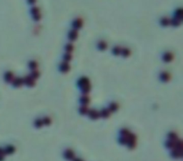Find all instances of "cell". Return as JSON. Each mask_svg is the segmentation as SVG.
<instances>
[{
	"label": "cell",
	"instance_id": "cell-1",
	"mask_svg": "<svg viewBox=\"0 0 183 161\" xmlns=\"http://www.w3.org/2000/svg\"><path fill=\"white\" fill-rule=\"evenodd\" d=\"M31 14L32 15L34 20L35 21H39L41 19V14H40V12H39V9L37 7H34L31 9Z\"/></svg>",
	"mask_w": 183,
	"mask_h": 161
},
{
	"label": "cell",
	"instance_id": "cell-2",
	"mask_svg": "<svg viewBox=\"0 0 183 161\" xmlns=\"http://www.w3.org/2000/svg\"><path fill=\"white\" fill-rule=\"evenodd\" d=\"M24 80V84L28 86V87H33L35 85V80L33 79L30 75L26 76L25 78H23Z\"/></svg>",
	"mask_w": 183,
	"mask_h": 161
},
{
	"label": "cell",
	"instance_id": "cell-3",
	"mask_svg": "<svg viewBox=\"0 0 183 161\" xmlns=\"http://www.w3.org/2000/svg\"><path fill=\"white\" fill-rule=\"evenodd\" d=\"M14 78L15 77H14V73L12 72H11V71H8V72H7L4 74V79L5 82H7V83H12Z\"/></svg>",
	"mask_w": 183,
	"mask_h": 161
},
{
	"label": "cell",
	"instance_id": "cell-4",
	"mask_svg": "<svg viewBox=\"0 0 183 161\" xmlns=\"http://www.w3.org/2000/svg\"><path fill=\"white\" fill-rule=\"evenodd\" d=\"M12 85L13 87H21V85L24 84V80H23V78L21 77H17V78H14V80L12 81Z\"/></svg>",
	"mask_w": 183,
	"mask_h": 161
},
{
	"label": "cell",
	"instance_id": "cell-5",
	"mask_svg": "<svg viewBox=\"0 0 183 161\" xmlns=\"http://www.w3.org/2000/svg\"><path fill=\"white\" fill-rule=\"evenodd\" d=\"M68 37L71 41H75L78 37V32L76 30H72L70 31L69 34H68Z\"/></svg>",
	"mask_w": 183,
	"mask_h": 161
},
{
	"label": "cell",
	"instance_id": "cell-6",
	"mask_svg": "<svg viewBox=\"0 0 183 161\" xmlns=\"http://www.w3.org/2000/svg\"><path fill=\"white\" fill-rule=\"evenodd\" d=\"M82 25H83L82 20L80 19H76L72 22V27H73L74 30H76L80 29L82 27Z\"/></svg>",
	"mask_w": 183,
	"mask_h": 161
},
{
	"label": "cell",
	"instance_id": "cell-7",
	"mask_svg": "<svg viewBox=\"0 0 183 161\" xmlns=\"http://www.w3.org/2000/svg\"><path fill=\"white\" fill-rule=\"evenodd\" d=\"M70 69V66L69 63L67 62H64L60 64V67H59V70L60 71L62 72H67Z\"/></svg>",
	"mask_w": 183,
	"mask_h": 161
},
{
	"label": "cell",
	"instance_id": "cell-8",
	"mask_svg": "<svg viewBox=\"0 0 183 161\" xmlns=\"http://www.w3.org/2000/svg\"><path fill=\"white\" fill-rule=\"evenodd\" d=\"M4 153L5 155H10V154H12L13 153H14L15 151V148L12 145H7L5 148L4 149Z\"/></svg>",
	"mask_w": 183,
	"mask_h": 161
},
{
	"label": "cell",
	"instance_id": "cell-9",
	"mask_svg": "<svg viewBox=\"0 0 183 161\" xmlns=\"http://www.w3.org/2000/svg\"><path fill=\"white\" fill-rule=\"evenodd\" d=\"M89 80H88L87 77H82L79 80V82H78V85L81 87H82L85 86V85H89Z\"/></svg>",
	"mask_w": 183,
	"mask_h": 161
},
{
	"label": "cell",
	"instance_id": "cell-10",
	"mask_svg": "<svg viewBox=\"0 0 183 161\" xmlns=\"http://www.w3.org/2000/svg\"><path fill=\"white\" fill-rule=\"evenodd\" d=\"M88 112H89V115L90 118L92 119L96 120V119H97L100 117V113H99L97 111H96V110H90V111H89Z\"/></svg>",
	"mask_w": 183,
	"mask_h": 161
},
{
	"label": "cell",
	"instance_id": "cell-11",
	"mask_svg": "<svg viewBox=\"0 0 183 161\" xmlns=\"http://www.w3.org/2000/svg\"><path fill=\"white\" fill-rule=\"evenodd\" d=\"M173 56L171 54L170 52H166L163 55V60L166 62H170L172 60Z\"/></svg>",
	"mask_w": 183,
	"mask_h": 161
},
{
	"label": "cell",
	"instance_id": "cell-12",
	"mask_svg": "<svg viewBox=\"0 0 183 161\" xmlns=\"http://www.w3.org/2000/svg\"><path fill=\"white\" fill-rule=\"evenodd\" d=\"M64 156L67 158V160H72L75 157V153L72 150H67V151L64 153Z\"/></svg>",
	"mask_w": 183,
	"mask_h": 161
},
{
	"label": "cell",
	"instance_id": "cell-13",
	"mask_svg": "<svg viewBox=\"0 0 183 161\" xmlns=\"http://www.w3.org/2000/svg\"><path fill=\"white\" fill-rule=\"evenodd\" d=\"M97 47H98V49L101 50V51H104L106 49H107V43L105 42L104 41H100L99 43L97 44Z\"/></svg>",
	"mask_w": 183,
	"mask_h": 161
},
{
	"label": "cell",
	"instance_id": "cell-14",
	"mask_svg": "<svg viewBox=\"0 0 183 161\" xmlns=\"http://www.w3.org/2000/svg\"><path fill=\"white\" fill-rule=\"evenodd\" d=\"M160 23L162 26L166 27V26H168L170 24V19H168L167 17H163L160 21Z\"/></svg>",
	"mask_w": 183,
	"mask_h": 161
},
{
	"label": "cell",
	"instance_id": "cell-15",
	"mask_svg": "<svg viewBox=\"0 0 183 161\" xmlns=\"http://www.w3.org/2000/svg\"><path fill=\"white\" fill-rule=\"evenodd\" d=\"M82 88V92L84 94H87L89 93V91H90V89H91V86H90V84H89V85H85V86H84L82 87H81Z\"/></svg>",
	"mask_w": 183,
	"mask_h": 161
},
{
	"label": "cell",
	"instance_id": "cell-16",
	"mask_svg": "<svg viewBox=\"0 0 183 161\" xmlns=\"http://www.w3.org/2000/svg\"><path fill=\"white\" fill-rule=\"evenodd\" d=\"M80 101H81L82 104L83 105H87V104L89 102V98H88L87 96L84 95V96L81 98Z\"/></svg>",
	"mask_w": 183,
	"mask_h": 161
},
{
	"label": "cell",
	"instance_id": "cell-17",
	"mask_svg": "<svg viewBox=\"0 0 183 161\" xmlns=\"http://www.w3.org/2000/svg\"><path fill=\"white\" fill-rule=\"evenodd\" d=\"M160 77H161V80L163 82H167V81L169 80V79H170V75H169V74L167 72H162V74H161Z\"/></svg>",
	"mask_w": 183,
	"mask_h": 161
},
{
	"label": "cell",
	"instance_id": "cell-18",
	"mask_svg": "<svg viewBox=\"0 0 183 161\" xmlns=\"http://www.w3.org/2000/svg\"><path fill=\"white\" fill-rule=\"evenodd\" d=\"M121 54L122 55L123 57H127L130 55V50H129L128 48H123L122 49V51H121Z\"/></svg>",
	"mask_w": 183,
	"mask_h": 161
},
{
	"label": "cell",
	"instance_id": "cell-19",
	"mask_svg": "<svg viewBox=\"0 0 183 161\" xmlns=\"http://www.w3.org/2000/svg\"><path fill=\"white\" fill-rule=\"evenodd\" d=\"M100 116H102V118H108L109 116V110L107 109L102 110V112L100 113Z\"/></svg>",
	"mask_w": 183,
	"mask_h": 161
},
{
	"label": "cell",
	"instance_id": "cell-20",
	"mask_svg": "<svg viewBox=\"0 0 183 161\" xmlns=\"http://www.w3.org/2000/svg\"><path fill=\"white\" fill-rule=\"evenodd\" d=\"M117 109H118V105H117V103H115V102L111 103L110 105H109V112H115V111H116Z\"/></svg>",
	"mask_w": 183,
	"mask_h": 161
},
{
	"label": "cell",
	"instance_id": "cell-21",
	"mask_svg": "<svg viewBox=\"0 0 183 161\" xmlns=\"http://www.w3.org/2000/svg\"><path fill=\"white\" fill-rule=\"evenodd\" d=\"M79 112L80 113L82 114H85L89 112V109H88L87 105H82L79 109Z\"/></svg>",
	"mask_w": 183,
	"mask_h": 161
},
{
	"label": "cell",
	"instance_id": "cell-22",
	"mask_svg": "<svg viewBox=\"0 0 183 161\" xmlns=\"http://www.w3.org/2000/svg\"><path fill=\"white\" fill-rule=\"evenodd\" d=\"M121 51H122V48L119 47V46H116V47H115L112 49V53L115 55H120Z\"/></svg>",
	"mask_w": 183,
	"mask_h": 161
},
{
	"label": "cell",
	"instance_id": "cell-23",
	"mask_svg": "<svg viewBox=\"0 0 183 161\" xmlns=\"http://www.w3.org/2000/svg\"><path fill=\"white\" fill-rule=\"evenodd\" d=\"M172 155L175 157H180L182 156V152H181V150H178V149H176L175 150L172 151Z\"/></svg>",
	"mask_w": 183,
	"mask_h": 161
},
{
	"label": "cell",
	"instance_id": "cell-24",
	"mask_svg": "<svg viewBox=\"0 0 183 161\" xmlns=\"http://www.w3.org/2000/svg\"><path fill=\"white\" fill-rule=\"evenodd\" d=\"M182 9H177L176 10V12H175V19H179L180 20L181 19V18H182Z\"/></svg>",
	"mask_w": 183,
	"mask_h": 161
},
{
	"label": "cell",
	"instance_id": "cell-25",
	"mask_svg": "<svg viewBox=\"0 0 183 161\" xmlns=\"http://www.w3.org/2000/svg\"><path fill=\"white\" fill-rule=\"evenodd\" d=\"M29 67L31 70H35L37 69V62H35V61H31V62H29Z\"/></svg>",
	"mask_w": 183,
	"mask_h": 161
},
{
	"label": "cell",
	"instance_id": "cell-26",
	"mask_svg": "<svg viewBox=\"0 0 183 161\" xmlns=\"http://www.w3.org/2000/svg\"><path fill=\"white\" fill-rule=\"evenodd\" d=\"M170 24L172 25H173L174 27H178V26L180 25V24H181V21L179 19H172L170 20Z\"/></svg>",
	"mask_w": 183,
	"mask_h": 161
},
{
	"label": "cell",
	"instance_id": "cell-27",
	"mask_svg": "<svg viewBox=\"0 0 183 161\" xmlns=\"http://www.w3.org/2000/svg\"><path fill=\"white\" fill-rule=\"evenodd\" d=\"M43 125H44L43 121H42V120H40V119H37V120L35 121V123H34V125H35V127H38V128L42 127Z\"/></svg>",
	"mask_w": 183,
	"mask_h": 161
},
{
	"label": "cell",
	"instance_id": "cell-28",
	"mask_svg": "<svg viewBox=\"0 0 183 161\" xmlns=\"http://www.w3.org/2000/svg\"><path fill=\"white\" fill-rule=\"evenodd\" d=\"M30 76L32 77L33 79H34V80H36V79H37L38 77H39V72H38L37 70H33L32 71V74H31V75Z\"/></svg>",
	"mask_w": 183,
	"mask_h": 161
},
{
	"label": "cell",
	"instance_id": "cell-29",
	"mask_svg": "<svg viewBox=\"0 0 183 161\" xmlns=\"http://www.w3.org/2000/svg\"><path fill=\"white\" fill-rule=\"evenodd\" d=\"M73 45L72 44H67V45L65 46V50L68 52V53H70L72 52L73 51Z\"/></svg>",
	"mask_w": 183,
	"mask_h": 161
},
{
	"label": "cell",
	"instance_id": "cell-30",
	"mask_svg": "<svg viewBox=\"0 0 183 161\" xmlns=\"http://www.w3.org/2000/svg\"><path fill=\"white\" fill-rule=\"evenodd\" d=\"M64 59L65 60V62H69L72 59V55L70 53H66L65 55H64Z\"/></svg>",
	"mask_w": 183,
	"mask_h": 161
},
{
	"label": "cell",
	"instance_id": "cell-31",
	"mask_svg": "<svg viewBox=\"0 0 183 161\" xmlns=\"http://www.w3.org/2000/svg\"><path fill=\"white\" fill-rule=\"evenodd\" d=\"M121 132H122V135H123V137H128L129 134H130V133H129V130H125H125H122Z\"/></svg>",
	"mask_w": 183,
	"mask_h": 161
},
{
	"label": "cell",
	"instance_id": "cell-32",
	"mask_svg": "<svg viewBox=\"0 0 183 161\" xmlns=\"http://www.w3.org/2000/svg\"><path fill=\"white\" fill-rule=\"evenodd\" d=\"M42 121H43V123H44V124L47 125H50V123H51V120H50V118H47V117L45 118H44V120H43Z\"/></svg>",
	"mask_w": 183,
	"mask_h": 161
},
{
	"label": "cell",
	"instance_id": "cell-33",
	"mask_svg": "<svg viewBox=\"0 0 183 161\" xmlns=\"http://www.w3.org/2000/svg\"><path fill=\"white\" fill-rule=\"evenodd\" d=\"M127 137H122L120 139V143L121 144H126V143H127Z\"/></svg>",
	"mask_w": 183,
	"mask_h": 161
},
{
	"label": "cell",
	"instance_id": "cell-34",
	"mask_svg": "<svg viewBox=\"0 0 183 161\" xmlns=\"http://www.w3.org/2000/svg\"><path fill=\"white\" fill-rule=\"evenodd\" d=\"M176 137H177V135H175V133H170V140H174L176 139Z\"/></svg>",
	"mask_w": 183,
	"mask_h": 161
},
{
	"label": "cell",
	"instance_id": "cell-35",
	"mask_svg": "<svg viewBox=\"0 0 183 161\" xmlns=\"http://www.w3.org/2000/svg\"><path fill=\"white\" fill-rule=\"evenodd\" d=\"M0 155H5L4 149L2 148H0Z\"/></svg>",
	"mask_w": 183,
	"mask_h": 161
},
{
	"label": "cell",
	"instance_id": "cell-36",
	"mask_svg": "<svg viewBox=\"0 0 183 161\" xmlns=\"http://www.w3.org/2000/svg\"><path fill=\"white\" fill-rule=\"evenodd\" d=\"M35 2H36V0H28V3L30 4H35Z\"/></svg>",
	"mask_w": 183,
	"mask_h": 161
},
{
	"label": "cell",
	"instance_id": "cell-37",
	"mask_svg": "<svg viewBox=\"0 0 183 161\" xmlns=\"http://www.w3.org/2000/svg\"><path fill=\"white\" fill-rule=\"evenodd\" d=\"M74 161H82V160H80V159H75Z\"/></svg>",
	"mask_w": 183,
	"mask_h": 161
}]
</instances>
